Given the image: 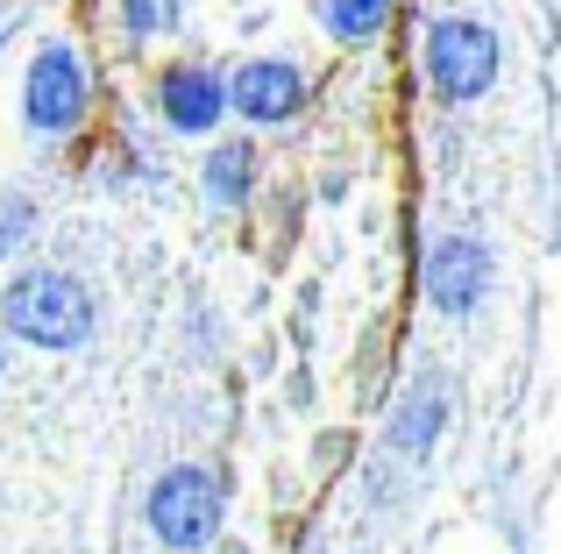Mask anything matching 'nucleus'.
Masks as SVG:
<instances>
[{
    "instance_id": "nucleus-1",
    "label": "nucleus",
    "mask_w": 561,
    "mask_h": 554,
    "mask_svg": "<svg viewBox=\"0 0 561 554\" xmlns=\"http://www.w3.org/2000/svg\"><path fill=\"white\" fill-rule=\"evenodd\" d=\"M100 327V299L57 264H28L0 285V334L28 348H85Z\"/></svg>"
},
{
    "instance_id": "nucleus-2",
    "label": "nucleus",
    "mask_w": 561,
    "mask_h": 554,
    "mask_svg": "<svg viewBox=\"0 0 561 554\" xmlns=\"http://www.w3.org/2000/svg\"><path fill=\"white\" fill-rule=\"evenodd\" d=\"M420 71H426V93L440 107H469L497 85L505 71V43H497L491 22H469V14H434L420 28Z\"/></svg>"
},
{
    "instance_id": "nucleus-3",
    "label": "nucleus",
    "mask_w": 561,
    "mask_h": 554,
    "mask_svg": "<svg viewBox=\"0 0 561 554\" xmlns=\"http://www.w3.org/2000/svg\"><path fill=\"white\" fill-rule=\"evenodd\" d=\"M142 519H150V533L171 554H199V547L220 541V527H228V484H220L214 470H199V462H171V470L150 484Z\"/></svg>"
},
{
    "instance_id": "nucleus-4",
    "label": "nucleus",
    "mask_w": 561,
    "mask_h": 554,
    "mask_svg": "<svg viewBox=\"0 0 561 554\" xmlns=\"http://www.w3.org/2000/svg\"><path fill=\"white\" fill-rule=\"evenodd\" d=\"M85 107H93V79H85L79 43L50 36L22 71V128L43 136V142H57V136H71V128H85Z\"/></svg>"
},
{
    "instance_id": "nucleus-5",
    "label": "nucleus",
    "mask_w": 561,
    "mask_h": 554,
    "mask_svg": "<svg viewBox=\"0 0 561 554\" xmlns=\"http://www.w3.org/2000/svg\"><path fill=\"white\" fill-rule=\"evenodd\" d=\"M455 419V377L440 370V362H426V370H412V384L391 399V419H383V448H391L405 470H420V462H434L440 434H448Z\"/></svg>"
},
{
    "instance_id": "nucleus-6",
    "label": "nucleus",
    "mask_w": 561,
    "mask_h": 554,
    "mask_svg": "<svg viewBox=\"0 0 561 554\" xmlns=\"http://www.w3.org/2000/svg\"><path fill=\"white\" fill-rule=\"evenodd\" d=\"M150 107L171 136H214L228 122V71L206 57H171L150 79Z\"/></svg>"
},
{
    "instance_id": "nucleus-7",
    "label": "nucleus",
    "mask_w": 561,
    "mask_h": 554,
    "mask_svg": "<svg viewBox=\"0 0 561 554\" xmlns=\"http://www.w3.org/2000/svg\"><path fill=\"white\" fill-rule=\"evenodd\" d=\"M491 277H497V264L477 235H434L420 250V291H426V305L448 313V320L477 313V305L491 299Z\"/></svg>"
},
{
    "instance_id": "nucleus-8",
    "label": "nucleus",
    "mask_w": 561,
    "mask_h": 554,
    "mask_svg": "<svg viewBox=\"0 0 561 554\" xmlns=\"http://www.w3.org/2000/svg\"><path fill=\"white\" fill-rule=\"evenodd\" d=\"M306 71L291 57H249L228 71V114H242L249 128H291L306 114Z\"/></svg>"
},
{
    "instance_id": "nucleus-9",
    "label": "nucleus",
    "mask_w": 561,
    "mask_h": 554,
    "mask_svg": "<svg viewBox=\"0 0 561 554\" xmlns=\"http://www.w3.org/2000/svg\"><path fill=\"white\" fill-rule=\"evenodd\" d=\"M199 193L214 199V207H249V193H256V142L214 136V150L199 157Z\"/></svg>"
},
{
    "instance_id": "nucleus-10",
    "label": "nucleus",
    "mask_w": 561,
    "mask_h": 554,
    "mask_svg": "<svg viewBox=\"0 0 561 554\" xmlns=\"http://www.w3.org/2000/svg\"><path fill=\"white\" fill-rule=\"evenodd\" d=\"M398 14V0H313V22L328 28L334 43H370L383 36V22Z\"/></svg>"
},
{
    "instance_id": "nucleus-11",
    "label": "nucleus",
    "mask_w": 561,
    "mask_h": 554,
    "mask_svg": "<svg viewBox=\"0 0 561 554\" xmlns=\"http://www.w3.org/2000/svg\"><path fill=\"white\" fill-rule=\"evenodd\" d=\"M128 43H157V36H179L185 28V0H114Z\"/></svg>"
},
{
    "instance_id": "nucleus-12",
    "label": "nucleus",
    "mask_w": 561,
    "mask_h": 554,
    "mask_svg": "<svg viewBox=\"0 0 561 554\" xmlns=\"http://www.w3.org/2000/svg\"><path fill=\"white\" fill-rule=\"evenodd\" d=\"M36 221H43L36 193H22V185H8V193H0V264H8V256L22 250L28 235H36Z\"/></svg>"
},
{
    "instance_id": "nucleus-13",
    "label": "nucleus",
    "mask_w": 561,
    "mask_h": 554,
    "mask_svg": "<svg viewBox=\"0 0 561 554\" xmlns=\"http://www.w3.org/2000/svg\"><path fill=\"white\" fill-rule=\"evenodd\" d=\"M0 377H8V334H0Z\"/></svg>"
},
{
    "instance_id": "nucleus-14",
    "label": "nucleus",
    "mask_w": 561,
    "mask_h": 554,
    "mask_svg": "<svg viewBox=\"0 0 561 554\" xmlns=\"http://www.w3.org/2000/svg\"><path fill=\"white\" fill-rule=\"evenodd\" d=\"M0 50H8V22H0Z\"/></svg>"
}]
</instances>
